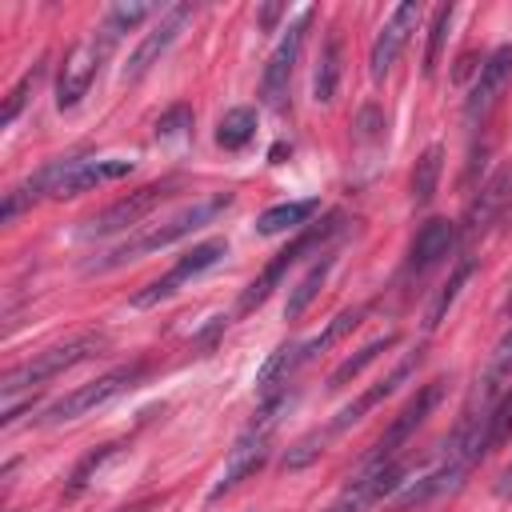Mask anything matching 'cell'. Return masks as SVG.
<instances>
[{
    "label": "cell",
    "instance_id": "cell-22",
    "mask_svg": "<svg viewBox=\"0 0 512 512\" xmlns=\"http://www.w3.org/2000/svg\"><path fill=\"white\" fill-rule=\"evenodd\" d=\"M364 316H368V304H352V308L336 312V316L324 324V332H320V336H312V340H300V356H304V364H308V360H316V356H324V352H328L336 340H344L348 332H356Z\"/></svg>",
    "mask_w": 512,
    "mask_h": 512
},
{
    "label": "cell",
    "instance_id": "cell-10",
    "mask_svg": "<svg viewBox=\"0 0 512 512\" xmlns=\"http://www.w3.org/2000/svg\"><path fill=\"white\" fill-rule=\"evenodd\" d=\"M228 256V240H220V236H212V240H200L192 252H184L164 276H156L152 284H144L136 296H132V308H156L160 300H168V296H176L188 280H196V276H204L212 264H220Z\"/></svg>",
    "mask_w": 512,
    "mask_h": 512
},
{
    "label": "cell",
    "instance_id": "cell-24",
    "mask_svg": "<svg viewBox=\"0 0 512 512\" xmlns=\"http://www.w3.org/2000/svg\"><path fill=\"white\" fill-rule=\"evenodd\" d=\"M252 136H256V108H248V104L228 108V112L220 116V124H216V144H220L224 152L248 148Z\"/></svg>",
    "mask_w": 512,
    "mask_h": 512
},
{
    "label": "cell",
    "instance_id": "cell-3",
    "mask_svg": "<svg viewBox=\"0 0 512 512\" xmlns=\"http://www.w3.org/2000/svg\"><path fill=\"white\" fill-rule=\"evenodd\" d=\"M104 348H108V336H104V332H80V336H68L64 344H52V348L36 352L32 360L8 368L4 380H0V392H4V400L16 396V392H36L40 384H48V380H56L60 372H68V368H76V364L100 356Z\"/></svg>",
    "mask_w": 512,
    "mask_h": 512
},
{
    "label": "cell",
    "instance_id": "cell-37",
    "mask_svg": "<svg viewBox=\"0 0 512 512\" xmlns=\"http://www.w3.org/2000/svg\"><path fill=\"white\" fill-rule=\"evenodd\" d=\"M504 316H512V288H508V296H504Z\"/></svg>",
    "mask_w": 512,
    "mask_h": 512
},
{
    "label": "cell",
    "instance_id": "cell-4",
    "mask_svg": "<svg viewBox=\"0 0 512 512\" xmlns=\"http://www.w3.org/2000/svg\"><path fill=\"white\" fill-rule=\"evenodd\" d=\"M340 228H344V212H328L320 224L300 228V232H296V236H292V240H288V244H284V248H280L256 276H252V284H248V288L240 292V300H236V312H252V308H260V304L280 288V280L288 276V268L300 264L308 252H320Z\"/></svg>",
    "mask_w": 512,
    "mask_h": 512
},
{
    "label": "cell",
    "instance_id": "cell-27",
    "mask_svg": "<svg viewBox=\"0 0 512 512\" xmlns=\"http://www.w3.org/2000/svg\"><path fill=\"white\" fill-rule=\"evenodd\" d=\"M120 452V440H108V444H100V448H92V452H84L80 460H76V468H72V476H68V484H64V496H76V492H84L88 484H92V476L112 460Z\"/></svg>",
    "mask_w": 512,
    "mask_h": 512
},
{
    "label": "cell",
    "instance_id": "cell-29",
    "mask_svg": "<svg viewBox=\"0 0 512 512\" xmlns=\"http://www.w3.org/2000/svg\"><path fill=\"white\" fill-rule=\"evenodd\" d=\"M456 8L452 4H440L432 12V28H428V52H424V76H436V64H440V52H444V40H448V24H452Z\"/></svg>",
    "mask_w": 512,
    "mask_h": 512
},
{
    "label": "cell",
    "instance_id": "cell-12",
    "mask_svg": "<svg viewBox=\"0 0 512 512\" xmlns=\"http://www.w3.org/2000/svg\"><path fill=\"white\" fill-rule=\"evenodd\" d=\"M272 424H248L240 436H236V444L228 448V460H224V472H220V480L212 484V500H220L224 492H232L240 480H248V476H256L260 468H264V460H268V452H272Z\"/></svg>",
    "mask_w": 512,
    "mask_h": 512
},
{
    "label": "cell",
    "instance_id": "cell-31",
    "mask_svg": "<svg viewBox=\"0 0 512 512\" xmlns=\"http://www.w3.org/2000/svg\"><path fill=\"white\" fill-rule=\"evenodd\" d=\"M148 16H160V8H152V4H112L108 16H104V24L124 36V32H132L136 24H144Z\"/></svg>",
    "mask_w": 512,
    "mask_h": 512
},
{
    "label": "cell",
    "instance_id": "cell-5",
    "mask_svg": "<svg viewBox=\"0 0 512 512\" xmlns=\"http://www.w3.org/2000/svg\"><path fill=\"white\" fill-rule=\"evenodd\" d=\"M116 40H120V32H112V28L100 20V28H92V36H84L80 44H72V52L64 56L60 76H56V108H60V112H64V108H76V104L88 96V88L96 84L104 60L112 56Z\"/></svg>",
    "mask_w": 512,
    "mask_h": 512
},
{
    "label": "cell",
    "instance_id": "cell-16",
    "mask_svg": "<svg viewBox=\"0 0 512 512\" xmlns=\"http://www.w3.org/2000/svg\"><path fill=\"white\" fill-rule=\"evenodd\" d=\"M456 236H460V228H456L452 220H444V216L424 220V224L416 228L412 244H408L404 272H408V276H424V272H432L436 264H444L448 252L456 248Z\"/></svg>",
    "mask_w": 512,
    "mask_h": 512
},
{
    "label": "cell",
    "instance_id": "cell-19",
    "mask_svg": "<svg viewBox=\"0 0 512 512\" xmlns=\"http://www.w3.org/2000/svg\"><path fill=\"white\" fill-rule=\"evenodd\" d=\"M304 368V356H300V340H284L264 364H260V372H256V392H260V400L264 396H272V392H280L296 372Z\"/></svg>",
    "mask_w": 512,
    "mask_h": 512
},
{
    "label": "cell",
    "instance_id": "cell-13",
    "mask_svg": "<svg viewBox=\"0 0 512 512\" xmlns=\"http://www.w3.org/2000/svg\"><path fill=\"white\" fill-rule=\"evenodd\" d=\"M508 84H512V44H500V48H492L488 56H484V64H480V72H476V80H472V88H468V100H464V120L476 128V124H484L488 120V112L500 104V96L508 92Z\"/></svg>",
    "mask_w": 512,
    "mask_h": 512
},
{
    "label": "cell",
    "instance_id": "cell-8",
    "mask_svg": "<svg viewBox=\"0 0 512 512\" xmlns=\"http://www.w3.org/2000/svg\"><path fill=\"white\" fill-rule=\"evenodd\" d=\"M172 192H176V180H152V184H140L136 192H128V196L112 200L104 212H96V216L80 228V236H84V240H100V236L128 232V228H136L156 204H164Z\"/></svg>",
    "mask_w": 512,
    "mask_h": 512
},
{
    "label": "cell",
    "instance_id": "cell-30",
    "mask_svg": "<svg viewBox=\"0 0 512 512\" xmlns=\"http://www.w3.org/2000/svg\"><path fill=\"white\" fill-rule=\"evenodd\" d=\"M40 76H44V60H40V64H32V68H28V72H24V76L12 84V92L4 96V108H0V124H4V128H8V124L20 116V108L28 104V92L40 84Z\"/></svg>",
    "mask_w": 512,
    "mask_h": 512
},
{
    "label": "cell",
    "instance_id": "cell-17",
    "mask_svg": "<svg viewBox=\"0 0 512 512\" xmlns=\"http://www.w3.org/2000/svg\"><path fill=\"white\" fill-rule=\"evenodd\" d=\"M420 360H424V356H420V348H416L412 356H404V360H400V364H396V368H392L384 380L368 384V388H364V392H360L352 404H344V408L336 412V420H332L324 432L332 436V432H344V428H352L356 420H364V416H368L376 404H384V400H388V396H392V392H396V388H400V384H404V380H408V376L420 368Z\"/></svg>",
    "mask_w": 512,
    "mask_h": 512
},
{
    "label": "cell",
    "instance_id": "cell-23",
    "mask_svg": "<svg viewBox=\"0 0 512 512\" xmlns=\"http://www.w3.org/2000/svg\"><path fill=\"white\" fill-rule=\"evenodd\" d=\"M440 172H444V148H440V144H428V148L416 156L412 176H408V192H412V204H416V208H424V204L436 196Z\"/></svg>",
    "mask_w": 512,
    "mask_h": 512
},
{
    "label": "cell",
    "instance_id": "cell-26",
    "mask_svg": "<svg viewBox=\"0 0 512 512\" xmlns=\"http://www.w3.org/2000/svg\"><path fill=\"white\" fill-rule=\"evenodd\" d=\"M476 272V260L472 256H464L456 268H452V276H448V284L436 292V300L428 304V312H424V328H440L444 324V316H448V308L456 304V296H460V288L468 284V276Z\"/></svg>",
    "mask_w": 512,
    "mask_h": 512
},
{
    "label": "cell",
    "instance_id": "cell-35",
    "mask_svg": "<svg viewBox=\"0 0 512 512\" xmlns=\"http://www.w3.org/2000/svg\"><path fill=\"white\" fill-rule=\"evenodd\" d=\"M280 12H284L280 4H264V8H260V24H264V32H268V28L280 20Z\"/></svg>",
    "mask_w": 512,
    "mask_h": 512
},
{
    "label": "cell",
    "instance_id": "cell-25",
    "mask_svg": "<svg viewBox=\"0 0 512 512\" xmlns=\"http://www.w3.org/2000/svg\"><path fill=\"white\" fill-rule=\"evenodd\" d=\"M396 340H400V336H396V332H388V336H376V340H368V344H364V348H356L352 356H344V360L332 368V376H328V388H332V392H340L348 380H356V376H360V372H364V368H368V364H372L380 352H388Z\"/></svg>",
    "mask_w": 512,
    "mask_h": 512
},
{
    "label": "cell",
    "instance_id": "cell-6",
    "mask_svg": "<svg viewBox=\"0 0 512 512\" xmlns=\"http://www.w3.org/2000/svg\"><path fill=\"white\" fill-rule=\"evenodd\" d=\"M144 372H148L144 360L120 364V368H112V372H104V376H96V380H88V384H80V388H72V392H64V396H56V400L40 412V424H68V420H80V416H88L92 408L108 404L112 396L128 392Z\"/></svg>",
    "mask_w": 512,
    "mask_h": 512
},
{
    "label": "cell",
    "instance_id": "cell-11",
    "mask_svg": "<svg viewBox=\"0 0 512 512\" xmlns=\"http://www.w3.org/2000/svg\"><path fill=\"white\" fill-rule=\"evenodd\" d=\"M192 12H196V4H188V0L160 8L156 24H152V28L144 32V40L132 48V56H128V64H124L120 80H124V84H136L140 76H148V68H152V64H160V56L176 44V36H180V32H184V24L192 20Z\"/></svg>",
    "mask_w": 512,
    "mask_h": 512
},
{
    "label": "cell",
    "instance_id": "cell-28",
    "mask_svg": "<svg viewBox=\"0 0 512 512\" xmlns=\"http://www.w3.org/2000/svg\"><path fill=\"white\" fill-rule=\"evenodd\" d=\"M484 412V436H488V448H500L508 436H512V388L500 392L492 404H480Z\"/></svg>",
    "mask_w": 512,
    "mask_h": 512
},
{
    "label": "cell",
    "instance_id": "cell-7",
    "mask_svg": "<svg viewBox=\"0 0 512 512\" xmlns=\"http://www.w3.org/2000/svg\"><path fill=\"white\" fill-rule=\"evenodd\" d=\"M444 400V380H428V384H420L412 396H408V404L392 416V424L376 436V444H372V456L364 460V464H384V460H396L404 448H408V440L420 432V424L436 412V404Z\"/></svg>",
    "mask_w": 512,
    "mask_h": 512
},
{
    "label": "cell",
    "instance_id": "cell-36",
    "mask_svg": "<svg viewBox=\"0 0 512 512\" xmlns=\"http://www.w3.org/2000/svg\"><path fill=\"white\" fill-rule=\"evenodd\" d=\"M496 496H512V464L500 472V480H496Z\"/></svg>",
    "mask_w": 512,
    "mask_h": 512
},
{
    "label": "cell",
    "instance_id": "cell-9",
    "mask_svg": "<svg viewBox=\"0 0 512 512\" xmlns=\"http://www.w3.org/2000/svg\"><path fill=\"white\" fill-rule=\"evenodd\" d=\"M312 16H316V8L296 12V20L284 28L280 44L272 48V56H268V64H264V76H260V100H264L268 108H276V112H280V108H284V100H288L292 72H296V60H300L304 36H308V28H312Z\"/></svg>",
    "mask_w": 512,
    "mask_h": 512
},
{
    "label": "cell",
    "instance_id": "cell-14",
    "mask_svg": "<svg viewBox=\"0 0 512 512\" xmlns=\"http://www.w3.org/2000/svg\"><path fill=\"white\" fill-rule=\"evenodd\" d=\"M496 220H512V160H504V164L480 184V192L468 200L460 232L472 240V236H480V232H484L488 224H496Z\"/></svg>",
    "mask_w": 512,
    "mask_h": 512
},
{
    "label": "cell",
    "instance_id": "cell-34",
    "mask_svg": "<svg viewBox=\"0 0 512 512\" xmlns=\"http://www.w3.org/2000/svg\"><path fill=\"white\" fill-rule=\"evenodd\" d=\"M160 504H164V496H144V500H132V504L116 508V512H156Z\"/></svg>",
    "mask_w": 512,
    "mask_h": 512
},
{
    "label": "cell",
    "instance_id": "cell-2",
    "mask_svg": "<svg viewBox=\"0 0 512 512\" xmlns=\"http://www.w3.org/2000/svg\"><path fill=\"white\" fill-rule=\"evenodd\" d=\"M228 204H232V192H212V196H204V200H196V204L180 208L176 216H168V220H160V224H152V228H144V232L128 236L124 244H116V248H112V252H104L100 260H88V264H84V272H112V268H120V264H128V260H136V256L160 252V248H168V244H176V240L192 236L196 228L212 224Z\"/></svg>",
    "mask_w": 512,
    "mask_h": 512
},
{
    "label": "cell",
    "instance_id": "cell-18",
    "mask_svg": "<svg viewBox=\"0 0 512 512\" xmlns=\"http://www.w3.org/2000/svg\"><path fill=\"white\" fill-rule=\"evenodd\" d=\"M340 64H344V44H340V28H328L324 48L316 56V72H312V96L316 104H332L336 88H340Z\"/></svg>",
    "mask_w": 512,
    "mask_h": 512
},
{
    "label": "cell",
    "instance_id": "cell-33",
    "mask_svg": "<svg viewBox=\"0 0 512 512\" xmlns=\"http://www.w3.org/2000/svg\"><path fill=\"white\" fill-rule=\"evenodd\" d=\"M188 128H192V108H188V104H172V108L160 112V120H156V140L188 136Z\"/></svg>",
    "mask_w": 512,
    "mask_h": 512
},
{
    "label": "cell",
    "instance_id": "cell-1",
    "mask_svg": "<svg viewBox=\"0 0 512 512\" xmlns=\"http://www.w3.org/2000/svg\"><path fill=\"white\" fill-rule=\"evenodd\" d=\"M132 172V160H116V156H68V160H52L44 168H36L28 180H20L16 188L4 192L0 204V220H16L24 208L40 204V200H68L80 192H92L100 184H112L120 176Z\"/></svg>",
    "mask_w": 512,
    "mask_h": 512
},
{
    "label": "cell",
    "instance_id": "cell-32",
    "mask_svg": "<svg viewBox=\"0 0 512 512\" xmlns=\"http://www.w3.org/2000/svg\"><path fill=\"white\" fill-rule=\"evenodd\" d=\"M324 440H328V432H324V428H320V432H308L304 440H296V444L284 452V468H292V472H296V468H304L308 460H316V456L324 452Z\"/></svg>",
    "mask_w": 512,
    "mask_h": 512
},
{
    "label": "cell",
    "instance_id": "cell-20",
    "mask_svg": "<svg viewBox=\"0 0 512 512\" xmlns=\"http://www.w3.org/2000/svg\"><path fill=\"white\" fill-rule=\"evenodd\" d=\"M312 212H320V200H284V204H272L256 216V232L260 236H280V232H300L308 228Z\"/></svg>",
    "mask_w": 512,
    "mask_h": 512
},
{
    "label": "cell",
    "instance_id": "cell-21",
    "mask_svg": "<svg viewBox=\"0 0 512 512\" xmlns=\"http://www.w3.org/2000/svg\"><path fill=\"white\" fill-rule=\"evenodd\" d=\"M332 264H336V252H332V248H324V252H320V260H316V264L300 276V284L288 292V304H284V316H288V320H300V316L308 312V304L320 296V288H324V280H328Z\"/></svg>",
    "mask_w": 512,
    "mask_h": 512
},
{
    "label": "cell",
    "instance_id": "cell-15",
    "mask_svg": "<svg viewBox=\"0 0 512 512\" xmlns=\"http://www.w3.org/2000/svg\"><path fill=\"white\" fill-rule=\"evenodd\" d=\"M420 16H424L420 4H396V8H392V16L384 20V28H380V36L372 40V52H368V72H372V80H384V76L392 72V64L400 60L408 36L416 32Z\"/></svg>",
    "mask_w": 512,
    "mask_h": 512
}]
</instances>
